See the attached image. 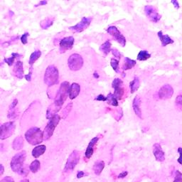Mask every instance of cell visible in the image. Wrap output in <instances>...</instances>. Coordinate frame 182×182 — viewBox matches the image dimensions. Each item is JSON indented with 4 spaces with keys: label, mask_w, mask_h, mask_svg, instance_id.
Listing matches in <instances>:
<instances>
[{
    "label": "cell",
    "mask_w": 182,
    "mask_h": 182,
    "mask_svg": "<svg viewBox=\"0 0 182 182\" xmlns=\"http://www.w3.org/2000/svg\"><path fill=\"white\" fill-rule=\"evenodd\" d=\"M26 158V151L23 150L20 152L16 154L15 156L12 157L11 162H10V167H11L12 170L22 176H27L29 173V169L25 164Z\"/></svg>",
    "instance_id": "1"
},
{
    "label": "cell",
    "mask_w": 182,
    "mask_h": 182,
    "mask_svg": "<svg viewBox=\"0 0 182 182\" xmlns=\"http://www.w3.org/2000/svg\"><path fill=\"white\" fill-rule=\"evenodd\" d=\"M25 139L31 145H38L44 140L43 132L37 127L29 129L25 133Z\"/></svg>",
    "instance_id": "2"
},
{
    "label": "cell",
    "mask_w": 182,
    "mask_h": 182,
    "mask_svg": "<svg viewBox=\"0 0 182 182\" xmlns=\"http://www.w3.org/2000/svg\"><path fill=\"white\" fill-rule=\"evenodd\" d=\"M59 73L58 68L56 66L51 65L47 67L44 74V83L49 87L57 85L59 81Z\"/></svg>",
    "instance_id": "3"
},
{
    "label": "cell",
    "mask_w": 182,
    "mask_h": 182,
    "mask_svg": "<svg viewBox=\"0 0 182 182\" xmlns=\"http://www.w3.org/2000/svg\"><path fill=\"white\" fill-rule=\"evenodd\" d=\"M70 86L69 83L67 82V81H64L61 83L59 90H58L56 97H55L54 101V103L57 105L58 107H62L67 98L69 97Z\"/></svg>",
    "instance_id": "4"
},
{
    "label": "cell",
    "mask_w": 182,
    "mask_h": 182,
    "mask_svg": "<svg viewBox=\"0 0 182 182\" xmlns=\"http://www.w3.org/2000/svg\"><path fill=\"white\" fill-rule=\"evenodd\" d=\"M60 120H61V117L57 114L55 115L53 117L49 120V123H47V125L45 127L43 132L44 140H48L52 137L54 135L55 128L58 125Z\"/></svg>",
    "instance_id": "5"
},
{
    "label": "cell",
    "mask_w": 182,
    "mask_h": 182,
    "mask_svg": "<svg viewBox=\"0 0 182 182\" xmlns=\"http://www.w3.org/2000/svg\"><path fill=\"white\" fill-rule=\"evenodd\" d=\"M80 159V154L77 150H74L68 157V160L66 161V165H65L64 171L65 173H70L72 172L75 168L76 167L78 164L79 163V161Z\"/></svg>",
    "instance_id": "6"
},
{
    "label": "cell",
    "mask_w": 182,
    "mask_h": 182,
    "mask_svg": "<svg viewBox=\"0 0 182 182\" xmlns=\"http://www.w3.org/2000/svg\"><path fill=\"white\" fill-rule=\"evenodd\" d=\"M16 125L14 122H7L0 127V139L4 140L10 137L15 131Z\"/></svg>",
    "instance_id": "7"
},
{
    "label": "cell",
    "mask_w": 182,
    "mask_h": 182,
    "mask_svg": "<svg viewBox=\"0 0 182 182\" xmlns=\"http://www.w3.org/2000/svg\"><path fill=\"white\" fill-rule=\"evenodd\" d=\"M68 66L70 70L76 71L81 69L83 66V59L80 55L78 54H74L70 55L68 59Z\"/></svg>",
    "instance_id": "8"
},
{
    "label": "cell",
    "mask_w": 182,
    "mask_h": 182,
    "mask_svg": "<svg viewBox=\"0 0 182 182\" xmlns=\"http://www.w3.org/2000/svg\"><path fill=\"white\" fill-rule=\"evenodd\" d=\"M107 32L110 34L123 47L126 45V38L122 34L117 28L115 26H110L107 29Z\"/></svg>",
    "instance_id": "9"
},
{
    "label": "cell",
    "mask_w": 182,
    "mask_h": 182,
    "mask_svg": "<svg viewBox=\"0 0 182 182\" xmlns=\"http://www.w3.org/2000/svg\"><path fill=\"white\" fill-rule=\"evenodd\" d=\"M144 12H145V15L147 18L154 23L160 22L161 18H162V16L158 13L157 9L152 5H146L144 7Z\"/></svg>",
    "instance_id": "10"
},
{
    "label": "cell",
    "mask_w": 182,
    "mask_h": 182,
    "mask_svg": "<svg viewBox=\"0 0 182 182\" xmlns=\"http://www.w3.org/2000/svg\"><path fill=\"white\" fill-rule=\"evenodd\" d=\"M112 87L114 88V96L117 100H121L125 93V89L123 88V82L121 79L115 78L112 83Z\"/></svg>",
    "instance_id": "11"
},
{
    "label": "cell",
    "mask_w": 182,
    "mask_h": 182,
    "mask_svg": "<svg viewBox=\"0 0 182 182\" xmlns=\"http://www.w3.org/2000/svg\"><path fill=\"white\" fill-rule=\"evenodd\" d=\"M92 20V17H83L80 22L78 23L76 25L70 26L69 29L74 32H82L90 26Z\"/></svg>",
    "instance_id": "12"
},
{
    "label": "cell",
    "mask_w": 182,
    "mask_h": 182,
    "mask_svg": "<svg viewBox=\"0 0 182 182\" xmlns=\"http://www.w3.org/2000/svg\"><path fill=\"white\" fill-rule=\"evenodd\" d=\"M174 88L169 84H165L160 88L158 92V97L162 100L170 99L174 95Z\"/></svg>",
    "instance_id": "13"
},
{
    "label": "cell",
    "mask_w": 182,
    "mask_h": 182,
    "mask_svg": "<svg viewBox=\"0 0 182 182\" xmlns=\"http://www.w3.org/2000/svg\"><path fill=\"white\" fill-rule=\"evenodd\" d=\"M75 39L73 36H68L62 38L59 43V50L61 54L65 53L66 51L70 50L73 46Z\"/></svg>",
    "instance_id": "14"
},
{
    "label": "cell",
    "mask_w": 182,
    "mask_h": 182,
    "mask_svg": "<svg viewBox=\"0 0 182 182\" xmlns=\"http://www.w3.org/2000/svg\"><path fill=\"white\" fill-rule=\"evenodd\" d=\"M153 154L157 162H163L165 160V154L159 143H155L153 145Z\"/></svg>",
    "instance_id": "15"
},
{
    "label": "cell",
    "mask_w": 182,
    "mask_h": 182,
    "mask_svg": "<svg viewBox=\"0 0 182 182\" xmlns=\"http://www.w3.org/2000/svg\"><path fill=\"white\" fill-rule=\"evenodd\" d=\"M99 139H100L99 137H93L91 140V142H89V144H88L87 149H86V152H85V158L87 160L91 159L92 156H93V153H94V147L99 141Z\"/></svg>",
    "instance_id": "16"
},
{
    "label": "cell",
    "mask_w": 182,
    "mask_h": 182,
    "mask_svg": "<svg viewBox=\"0 0 182 182\" xmlns=\"http://www.w3.org/2000/svg\"><path fill=\"white\" fill-rule=\"evenodd\" d=\"M24 66L23 63L20 61H17L14 66L12 75L19 79H22L25 75H24Z\"/></svg>",
    "instance_id": "17"
},
{
    "label": "cell",
    "mask_w": 182,
    "mask_h": 182,
    "mask_svg": "<svg viewBox=\"0 0 182 182\" xmlns=\"http://www.w3.org/2000/svg\"><path fill=\"white\" fill-rule=\"evenodd\" d=\"M18 104V100L15 99L12 102V104L9 106V108L8 110L7 117L9 119L14 120L18 117L19 116V111L17 108V105Z\"/></svg>",
    "instance_id": "18"
},
{
    "label": "cell",
    "mask_w": 182,
    "mask_h": 182,
    "mask_svg": "<svg viewBox=\"0 0 182 182\" xmlns=\"http://www.w3.org/2000/svg\"><path fill=\"white\" fill-rule=\"evenodd\" d=\"M141 102H142L141 98H139V96L137 95V96H136L135 98H134L133 102H132V107H133V110L134 112H135L136 115L140 118V119H142V110H141L140 108Z\"/></svg>",
    "instance_id": "19"
},
{
    "label": "cell",
    "mask_w": 182,
    "mask_h": 182,
    "mask_svg": "<svg viewBox=\"0 0 182 182\" xmlns=\"http://www.w3.org/2000/svg\"><path fill=\"white\" fill-rule=\"evenodd\" d=\"M80 91V85L76 83H73L71 86H70L69 89V98L70 100H73L78 95H79Z\"/></svg>",
    "instance_id": "20"
},
{
    "label": "cell",
    "mask_w": 182,
    "mask_h": 182,
    "mask_svg": "<svg viewBox=\"0 0 182 182\" xmlns=\"http://www.w3.org/2000/svg\"><path fill=\"white\" fill-rule=\"evenodd\" d=\"M105 167V163L104 161L102 160H98L95 162L94 164H93V170L94 171L95 174L97 175V176H99V175L101 174V173L103 171L104 168Z\"/></svg>",
    "instance_id": "21"
},
{
    "label": "cell",
    "mask_w": 182,
    "mask_h": 182,
    "mask_svg": "<svg viewBox=\"0 0 182 182\" xmlns=\"http://www.w3.org/2000/svg\"><path fill=\"white\" fill-rule=\"evenodd\" d=\"M61 107H58V106L57 105H56L54 102H53V103L50 105V106H49L47 109L46 111L47 119L50 120L51 117H53L55 115L57 114V112L61 109Z\"/></svg>",
    "instance_id": "22"
},
{
    "label": "cell",
    "mask_w": 182,
    "mask_h": 182,
    "mask_svg": "<svg viewBox=\"0 0 182 182\" xmlns=\"http://www.w3.org/2000/svg\"><path fill=\"white\" fill-rule=\"evenodd\" d=\"M157 35H158V37L160 38L161 41L162 46H166L169 45V44L174 43V40H173L170 36H168V35L163 34L162 31H159V32L157 33Z\"/></svg>",
    "instance_id": "23"
},
{
    "label": "cell",
    "mask_w": 182,
    "mask_h": 182,
    "mask_svg": "<svg viewBox=\"0 0 182 182\" xmlns=\"http://www.w3.org/2000/svg\"><path fill=\"white\" fill-rule=\"evenodd\" d=\"M46 150V145H44V144H41V145H38L33 148L31 154H32V156L34 158H38V157L44 154Z\"/></svg>",
    "instance_id": "24"
},
{
    "label": "cell",
    "mask_w": 182,
    "mask_h": 182,
    "mask_svg": "<svg viewBox=\"0 0 182 182\" xmlns=\"http://www.w3.org/2000/svg\"><path fill=\"white\" fill-rule=\"evenodd\" d=\"M24 138L22 136L16 137L12 143V148L15 150H20L24 146Z\"/></svg>",
    "instance_id": "25"
},
{
    "label": "cell",
    "mask_w": 182,
    "mask_h": 182,
    "mask_svg": "<svg viewBox=\"0 0 182 182\" xmlns=\"http://www.w3.org/2000/svg\"><path fill=\"white\" fill-rule=\"evenodd\" d=\"M136 63H137V62H136V61H135V60H132L128 57H125L124 64H123V70H128L132 69V68L135 66Z\"/></svg>",
    "instance_id": "26"
},
{
    "label": "cell",
    "mask_w": 182,
    "mask_h": 182,
    "mask_svg": "<svg viewBox=\"0 0 182 182\" xmlns=\"http://www.w3.org/2000/svg\"><path fill=\"white\" fill-rule=\"evenodd\" d=\"M54 22V17H47V18L44 19V20H42L41 22H40V26L43 29H47L48 28H49L50 26L53 25Z\"/></svg>",
    "instance_id": "27"
},
{
    "label": "cell",
    "mask_w": 182,
    "mask_h": 182,
    "mask_svg": "<svg viewBox=\"0 0 182 182\" xmlns=\"http://www.w3.org/2000/svg\"><path fill=\"white\" fill-rule=\"evenodd\" d=\"M111 43L109 40L106 41L104 44H102L100 47V50L102 54H104V56H107L108 54L111 51Z\"/></svg>",
    "instance_id": "28"
},
{
    "label": "cell",
    "mask_w": 182,
    "mask_h": 182,
    "mask_svg": "<svg viewBox=\"0 0 182 182\" xmlns=\"http://www.w3.org/2000/svg\"><path fill=\"white\" fill-rule=\"evenodd\" d=\"M41 56V51L40 50L35 51L34 52H33L32 54H31L29 60V63L31 67H32L33 63L36 62L37 60L40 58Z\"/></svg>",
    "instance_id": "29"
},
{
    "label": "cell",
    "mask_w": 182,
    "mask_h": 182,
    "mask_svg": "<svg viewBox=\"0 0 182 182\" xmlns=\"http://www.w3.org/2000/svg\"><path fill=\"white\" fill-rule=\"evenodd\" d=\"M139 86H140V81H139V78L135 77L134 80L130 83V88L131 93H134L135 91H137L139 88Z\"/></svg>",
    "instance_id": "30"
},
{
    "label": "cell",
    "mask_w": 182,
    "mask_h": 182,
    "mask_svg": "<svg viewBox=\"0 0 182 182\" xmlns=\"http://www.w3.org/2000/svg\"><path fill=\"white\" fill-rule=\"evenodd\" d=\"M29 168L30 171H31L33 174H36V173L38 172L41 168L40 161H38V160H35L34 161H33L29 165Z\"/></svg>",
    "instance_id": "31"
},
{
    "label": "cell",
    "mask_w": 182,
    "mask_h": 182,
    "mask_svg": "<svg viewBox=\"0 0 182 182\" xmlns=\"http://www.w3.org/2000/svg\"><path fill=\"white\" fill-rule=\"evenodd\" d=\"M150 57H151V54H149V52H148L147 51L142 50V51H139L138 55H137V58L138 61H146L147 59H149Z\"/></svg>",
    "instance_id": "32"
},
{
    "label": "cell",
    "mask_w": 182,
    "mask_h": 182,
    "mask_svg": "<svg viewBox=\"0 0 182 182\" xmlns=\"http://www.w3.org/2000/svg\"><path fill=\"white\" fill-rule=\"evenodd\" d=\"M21 56V55H19V54H17V53H12V56H10L9 58H4V62L6 63H7L9 66H12V65L14 64V62H15V60L16 58H19Z\"/></svg>",
    "instance_id": "33"
},
{
    "label": "cell",
    "mask_w": 182,
    "mask_h": 182,
    "mask_svg": "<svg viewBox=\"0 0 182 182\" xmlns=\"http://www.w3.org/2000/svg\"><path fill=\"white\" fill-rule=\"evenodd\" d=\"M107 103L110 105L117 107V106H118V100H117L115 97L114 96V95L110 93H109L107 96Z\"/></svg>",
    "instance_id": "34"
},
{
    "label": "cell",
    "mask_w": 182,
    "mask_h": 182,
    "mask_svg": "<svg viewBox=\"0 0 182 182\" xmlns=\"http://www.w3.org/2000/svg\"><path fill=\"white\" fill-rule=\"evenodd\" d=\"M72 107H73V103H72V102H70V103H68V105H66V107L63 109V112H62L63 119H66V117L68 115V114L70 113V110H71Z\"/></svg>",
    "instance_id": "35"
},
{
    "label": "cell",
    "mask_w": 182,
    "mask_h": 182,
    "mask_svg": "<svg viewBox=\"0 0 182 182\" xmlns=\"http://www.w3.org/2000/svg\"><path fill=\"white\" fill-rule=\"evenodd\" d=\"M175 106L178 110L182 112V95H178L175 100Z\"/></svg>",
    "instance_id": "36"
},
{
    "label": "cell",
    "mask_w": 182,
    "mask_h": 182,
    "mask_svg": "<svg viewBox=\"0 0 182 182\" xmlns=\"http://www.w3.org/2000/svg\"><path fill=\"white\" fill-rule=\"evenodd\" d=\"M110 65L113 68V70H114L116 73L119 72V70H118V68H119V61H118V60H117L116 58H112L110 61Z\"/></svg>",
    "instance_id": "37"
},
{
    "label": "cell",
    "mask_w": 182,
    "mask_h": 182,
    "mask_svg": "<svg viewBox=\"0 0 182 182\" xmlns=\"http://www.w3.org/2000/svg\"><path fill=\"white\" fill-rule=\"evenodd\" d=\"M174 182H182V174L181 171L176 170L175 172Z\"/></svg>",
    "instance_id": "38"
},
{
    "label": "cell",
    "mask_w": 182,
    "mask_h": 182,
    "mask_svg": "<svg viewBox=\"0 0 182 182\" xmlns=\"http://www.w3.org/2000/svg\"><path fill=\"white\" fill-rule=\"evenodd\" d=\"M29 36V33H27V32L24 33V34L22 35V37H21V41H22V43L23 44H27V42H28L27 38H28V36Z\"/></svg>",
    "instance_id": "39"
},
{
    "label": "cell",
    "mask_w": 182,
    "mask_h": 182,
    "mask_svg": "<svg viewBox=\"0 0 182 182\" xmlns=\"http://www.w3.org/2000/svg\"><path fill=\"white\" fill-rule=\"evenodd\" d=\"M177 152L179 154V157H178L177 162L178 164H180L182 166V147H178L177 149Z\"/></svg>",
    "instance_id": "40"
},
{
    "label": "cell",
    "mask_w": 182,
    "mask_h": 182,
    "mask_svg": "<svg viewBox=\"0 0 182 182\" xmlns=\"http://www.w3.org/2000/svg\"><path fill=\"white\" fill-rule=\"evenodd\" d=\"M112 51L113 56H114L115 57H116L117 58V59H120V58H121L122 55H121V54H120V51H118L117 50V49H112V51Z\"/></svg>",
    "instance_id": "41"
},
{
    "label": "cell",
    "mask_w": 182,
    "mask_h": 182,
    "mask_svg": "<svg viewBox=\"0 0 182 182\" xmlns=\"http://www.w3.org/2000/svg\"><path fill=\"white\" fill-rule=\"evenodd\" d=\"M95 100H97V101H107V97L100 94L98 95V96L95 98Z\"/></svg>",
    "instance_id": "42"
},
{
    "label": "cell",
    "mask_w": 182,
    "mask_h": 182,
    "mask_svg": "<svg viewBox=\"0 0 182 182\" xmlns=\"http://www.w3.org/2000/svg\"><path fill=\"white\" fill-rule=\"evenodd\" d=\"M0 182H15V181H14V178L11 177V176H5L4 178H3Z\"/></svg>",
    "instance_id": "43"
},
{
    "label": "cell",
    "mask_w": 182,
    "mask_h": 182,
    "mask_svg": "<svg viewBox=\"0 0 182 182\" xmlns=\"http://www.w3.org/2000/svg\"><path fill=\"white\" fill-rule=\"evenodd\" d=\"M85 176H86V174L83 171H78L77 172V174H76L77 178H82L83 177H84Z\"/></svg>",
    "instance_id": "44"
},
{
    "label": "cell",
    "mask_w": 182,
    "mask_h": 182,
    "mask_svg": "<svg viewBox=\"0 0 182 182\" xmlns=\"http://www.w3.org/2000/svg\"><path fill=\"white\" fill-rule=\"evenodd\" d=\"M31 74H32V67H31V68H30V71H29V74H27V75H25V76H24V78H25L26 80L31 81Z\"/></svg>",
    "instance_id": "45"
},
{
    "label": "cell",
    "mask_w": 182,
    "mask_h": 182,
    "mask_svg": "<svg viewBox=\"0 0 182 182\" xmlns=\"http://www.w3.org/2000/svg\"><path fill=\"white\" fill-rule=\"evenodd\" d=\"M128 171H123V172L120 173V174L118 175L117 178H124L126 177L127 176H128Z\"/></svg>",
    "instance_id": "46"
},
{
    "label": "cell",
    "mask_w": 182,
    "mask_h": 182,
    "mask_svg": "<svg viewBox=\"0 0 182 182\" xmlns=\"http://www.w3.org/2000/svg\"><path fill=\"white\" fill-rule=\"evenodd\" d=\"M171 2L172 3L173 5H174V7L176 9H179V7H180L179 3H178V1H177V0H171Z\"/></svg>",
    "instance_id": "47"
},
{
    "label": "cell",
    "mask_w": 182,
    "mask_h": 182,
    "mask_svg": "<svg viewBox=\"0 0 182 182\" xmlns=\"http://www.w3.org/2000/svg\"><path fill=\"white\" fill-rule=\"evenodd\" d=\"M47 4V1H41L38 4L35 5V7H38V6H43V5H46Z\"/></svg>",
    "instance_id": "48"
},
{
    "label": "cell",
    "mask_w": 182,
    "mask_h": 182,
    "mask_svg": "<svg viewBox=\"0 0 182 182\" xmlns=\"http://www.w3.org/2000/svg\"><path fill=\"white\" fill-rule=\"evenodd\" d=\"M4 166H3V164H0V175H1V176L4 174Z\"/></svg>",
    "instance_id": "49"
},
{
    "label": "cell",
    "mask_w": 182,
    "mask_h": 182,
    "mask_svg": "<svg viewBox=\"0 0 182 182\" xmlns=\"http://www.w3.org/2000/svg\"><path fill=\"white\" fill-rule=\"evenodd\" d=\"M93 76H94L95 78H99V75L98 74V73H96V72H95L94 74H93Z\"/></svg>",
    "instance_id": "50"
}]
</instances>
